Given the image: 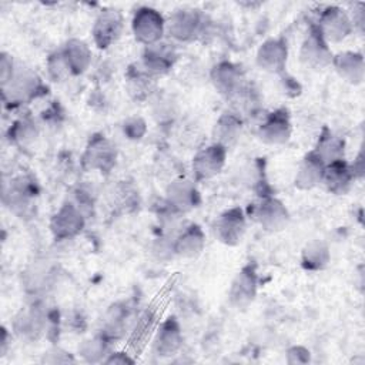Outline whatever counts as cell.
Returning <instances> with one entry per match:
<instances>
[{
	"label": "cell",
	"instance_id": "obj_1",
	"mask_svg": "<svg viewBox=\"0 0 365 365\" xmlns=\"http://www.w3.org/2000/svg\"><path fill=\"white\" fill-rule=\"evenodd\" d=\"M131 31L138 43L148 47L161 41L165 33V20L155 9L143 6L133 16Z\"/></svg>",
	"mask_w": 365,
	"mask_h": 365
},
{
	"label": "cell",
	"instance_id": "obj_2",
	"mask_svg": "<svg viewBox=\"0 0 365 365\" xmlns=\"http://www.w3.org/2000/svg\"><path fill=\"white\" fill-rule=\"evenodd\" d=\"M204 30V20L198 10L180 9L165 20V31L171 38L180 43L194 41Z\"/></svg>",
	"mask_w": 365,
	"mask_h": 365
},
{
	"label": "cell",
	"instance_id": "obj_3",
	"mask_svg": "<svg viewBox=\"0 0 365 365\" xmlns=\"http://www.w3.org/2000/svg\"><path fill=\"white\" fill-rule=\"evenodd\" d=\"M322 34V37L329 43H341L345 40L352 31L354 24L349 17V13L339 6H327L315 24Z\"/></svg>",
	"mask_w": 365,
	"mask_h": 365
},
{
	"label": "cell",
	"instance_id": "obj_4",
	"mask_svg": "<svg viewBox=\"0 0 365 365\" xmlns=\"http://www.w3.org/2000/svg\"><path fill=\"white\" fill-rule=\"evenodd\" d=\"M117 150L115 145L103 134H94L83 153L81 164L86 170L110 173L115 164Z\"/></svg>",
	"mask_w": 365,
	"mask_h": 365
},
{
	"label": "cell",
	"instance_id": "obj_5",
	"mask_svg": "<svg viewBox=\"0 0 365 365\" xmlns=\"http://www.w3.org/2000/svg\"><path fill=\"white\" fill-rule=\"evenodd\" d=\"M332 51L328 41L322 37L318 27L312 24L299 48V61L311 70H324L331 66Z\"/></svg>",
	"mask_w": 365,
	"mask_h": 365
},
{
	"label": "cell",
	"instance_id": "obj_6",
	"mask_svg": "<svg viewBox=\"0 0 365 365\" xmlns=\"http://www.w3.org/2000/svg\"><path fill=\"white\" fill-rule=\"evenodd\" d=\"M227 150L218 143H211L200 148L191 161V171L195 181H207L218 175L227 160Z\"/></svg>",
	"mask_w": 365,
	"mask_h": 365
},
{
	"label": "cell",
	"instance_id": "obj_7",
	"mask_svg": "<svg viewBox=\"0 0 365 365\" xmlns=\"http://www.w3.org/2000/svg\"><path fill=\"white\" fill-rule=\"evenodd\" d=\"M258 291V275L255 265L248 262L234 277L228 291V301L237 309L248 308Z\"/></svg>",
	"mask_w": 365,
	"mask_h": 365
},
{
	"label": "cell",
	"instance_id": "obj_8",
	"mask_svg": "<svg viewBox=\"0 0 365 365\" xmlns=\"http://www.w3.org/2000/svg\"><path fill=\"white\" fill-rule=\"evenodd\" d=\"M214 235L215 238L228 247L238 245L247 230V220L244 211L238 207H232L221 212L214 222Z\"/></svg>",
	"mask_w": 365,
	"mask_h": 365
},
{
	"label": "cell",
	"instance_id": "obj_9",
	"mask_svg": "<svg viewBox=\"0 0 365 365\" xmlns=\"http://www.w3.org/2000/svg\"><path fill=\"white\" fill-rule=\"evenodd\" d=\"M123 29L124 20L121 13L115 9H104L94 20L91 29L93 41L98 48H108L121 37Z\"/></svg>",
	"mask_w": 365,
	"mask_h": 365
},
{
	"label": "cell",
	"instance_id": "obj_10",
	"mask_svg": "<svg viewBox=\"0 0 365 365\" xmlns=\"http://www.w3.org/2000/svg\"><path fill=\"white\" fill-rule=\"evenodd\" d=\"M86 220L81 210L73 202H64L50 220V231L58 241L71 240L84 228Z\"/></svg>",
	"mask_w": 365,
	"mask_h": 365
},
{
	"label": "cell",
	"instance_id": "obj_11",
	"mask_svg": "<svg viewBox=\"0 0 365 365\" xmlns=\"http://www.w3.org/2000/svg\"><path fill=\"white\" fill-rule=\"evenodd\" d=\"M254 217L258 224L268 232H279L289 222V212L284 202L271 195H262L255 205Z\"/></svg>",
	"mask_w": 365,
	"mask_h": 365
},
{
	"label": "cell",
	"instance_id": "obj_12",
	"mask_svg": "<svg viewBox=\"0 0 365 365\" xmlns=\"http://www.w3.org/2000/svg\"><path fill=\"white\" fill-rule=\"evenodd\" d=\"M292 134V124L289 114L285 108L274 110L272 113L267 114L257 130L258 138L271 145H281L285 144Z\"/></svg>",
	"mask_w": 365,
	"mask_h": 365
},
{
	"label": "cell",
	"instance_id": "obj_13",
	"mask_svg": "<svg viewBox=\"0 0 365 365\" xmlns=\"http://www.w3.org/2000/svg\"><path fill=\"white\" fill-rule=\"evenodd\" d=\"M288 60V46L282 37L267 38L257 50V66L272 74H279L285 70Z\"/></svg>",
	"mask_w": 365,
	"mask_h": 365
},
{
	"label": "cell",
	"instance_id": "obj_14",
	"mask_svg": "<svg viewBox=\"0 0 365 365\" xmlns=\"http://www.w3.org/2000/svg\"><path fill=\"white\" fill-rule=\"evenodd\" d=\"M4 98L10 96V101L26 103L40 94L43 90L40 78L30 70H16L11 80L1 87Z\"/></svg>",
	"mask_w": 365,
	"mask_h": 365
},
{
	"label": "cell",
	"instance_id": "obj_15",
	"mask_svg": "<svg viewBox=\"0 0 365 365\" xmlns=\"http://www.w3.org/2000/svg\"><path fill=\"white\" fill-rule=\"evenodd\" d=\"M355 180L351 164L341 158L325 165L321 184L334 195H345L352 188Z\"/></svg>",
	"mask_w": 365,
	"mask_h": 365
},
{
	"label": "cell",
	"instance_id": "obj_16",
	"mask_svg": "<svg viewBox=\"0 0 365 365\" xmlns=\"http://www.w3.org/2000/svg\"><path fill=\"white\" fill-rule=\"evenodd\" d=\"M182 345L181 327L175 317H168L155 331L153 339V351L157 356L168 358L177 354Z\"/></svg>",
	"mask_w": 365,
	"mask_h": 365
},
{
	"label": "cell",
	"instance_id": "obj_17",
	"mask_svg": "<svg viewBox=\"0 0 365 365\" xmlns=\"http://www.w3.org/2000/svg\"><path fill=\"white\" fill-rule=\"evenodd\" d=\"M331 66L336 74L352 86H359L365 78V60L359 51H339L332 57Z\"/></svg>",
	"mask_w": 365,
	"mask_h": 365
},
{
	"label": "cell",
	"instance_id": "obj_18",
	"mask_svg": "<svg viewBox=\"0 0 365 365\" xmlns=\"http://www.w3.org/2000/svg\"><path fill=\"white\" fill-rule=\"evenodd\" d=\"M165 197L168 204L181 212H187L200 204V192L194 181L188 178H175L167 187Z\"/></svg>",
	"mask_w": 365,
	"mask_h": 365
},
{
	"label": "cell",
	"instance_id": "obj_19",
	"mask_svg": "<svg viewBox=\"0 0 365 365\" xmlns=\"http://www.w3.org/2000/svg\"><path fill=\"white\" fill-rule=\"evenodd\" d=\"M210 78L214 88L225 98L237 96L241 90V71L231 61H220L218 64H215L211 68Z\"/></svg>",
	"mask_w": 365,
	"mask_h": 365
},
{
	"label": "cell",
	"instance_id": "obj_20",
	"mask_svg": "<svg viewBox=\"0 0 365 365\" xmlns=\"http://www.w3.org/2000/svg\"><path fill=\"white\" fill-rule=\"evenodd\" d=\"M324 168H325V163L319 158V155L314 150H311L302 157V160L298 164V168L294 177V185L302 191H308L318 187L322 181Z\"/></svg>",
	"mask_w": 365,
	"mask_h": 365
},
{
	"label": "cell",
	"instance_id": "obj_21",
	"mask_svg": "<svg viewBox=\"0 0 365 365\" xmlns=\"http://www.w3.org/2000/svg\"><path fill=\"white\" fill-rule=\"evenodd\" d=\"M177 58L174 47L165 43H157L145 47L143 53V68L154 77L165 74Z\"/></svg>",
	"mask_w": 365,
	"mask_h": 365
},
{
	"label": "cell",
	"instance_id": "obj_22",
	"mask_svg": "<svg viewBox=\"0 0 365 365\" xmlns=\"http://www.w3.org/2000/svg\"><path fill=\"white\" fill-rule=\"evenodd\" d=\"M60 53L70 76H80L90 67L91 50L87 43L80 38H70L60 48Z\"/></svg>",
	"mask_w": 365,
	"mask_h": 365
},
{
	"label": "cell",
	"instance_id": "obj_23",
	"mask_svg": "<svg viewBox=\"0 0 365 365\" xmlns=\"http://www.w3.org/2000/svg\"><path fill=\"white\" fill-rule=\"evenodd\" d=\"M205 247V234L198 224H190L174 240V252L181 258H197Z\"/></svg>",
	"mask_w": 365,
	"mask_h": 365
},
{
	"label": "cell",
	"instance_id": "obj_24",
	"mask_svg": "<svg viewBox=\"0 0 365 365\" xmlns=\"http://www.w3.org/2000/svg\"><path fill=\"white\" fill-rule=\"evenodd\" d=\"M125 87L131 98H134L135 101H143L154 93L155 77L147 73L143 67L141 68L130 67L127 71Z\"/></svg>",
	"mask_w": 365,
	"mask_h": 365
},
{
	"label": "cell",
	"instance_id": "obj_25",
	"mask_svg": "<svg viewBox=\"0 0 365 365\" xmlns=\"http://www.w3.org/2000/svg\"><path fill=\"white\" fill-rule=\"evenodd\" d=\"M242 133V121L232 113H224L215 123L212 130V143H218L228 148L235 144Z\"/></svg>",
	"mask_w": 365,
	"mask_h": 365
},
{
	"label": "cell",
	"instance_id": "obj_26",
	"mask_svg": "<svg viewBox=\"0 0 365 365\" xmlns=\"http://www.w3.org/2000/svg\"><path fill=\"white\" fill-rule=\"evenodd\" d=\"M344 148H345L344 140L338 138L327 127H324L322 133L317 141V145L312 150L319 155V158L327 165L332 161L344 158Z\"/></svg>",
	"mask_w": 365,
	"mask_h": 365
},
{
	"label": "cell",
	"instance_id": "obj_27",
	"mask_svg": "<svg viewBox=\"0 0 365 365\" xmlns=\"http://www.w3.org/2000/svg\"><path fill=\"white\" fill-rule=\"evenodd\" d=\"M329 258H331V255H329L328 245L325 242L317 240V241L309 242L302 250L301 264L308 271H319L328 265Z\"/></svg>",
	"mask_w": 365,
	"mask_h": 365
},
{
	"label": "cell",
	"instance_id": "obj_28",
	"mask_svg": "<svg viewBox=\"0 0 365 365\" xmlns=\"http://www.w3.org/2000/svg\"><path fill=\"white\" fill-rule=\"evenodd\" d=\"M37 134H38V130L36 124L27 118L19 120L10 128V140H13L16 144H20V145L30 144L31 141L36 140Z\"/></svg>",
	"mask_w": 365,
	"mask_h": 365
},
{
	"label": "cell",
	"instance_id": "obj_29",
	"mask_svg": "<svg viewBox=\"0 0 365 365\" xmlns=\"http://www.w3.org/2000/svg\"><path fill=\"white\" fill-rule=\"evenodd\" d=\"M80 354L90 362H104V355L107 354V344L103 338H94L90 341H86L83 346L80 348Z\"/></svg>",
	"mask_w": 365,
	"mask_h": 365
},
{
	"label": "cell",
	"instance_id": "obj_30",
	"mask_svg": "<svg viewBox=\"0 0 365 365\" xmlns=\"http://www.w3.org/2000/svg\"><path fill=\"white\" fill-rule=\"evenodd\" d=\"M47 66H48V73H50V76H51L53 78H56V80H61V78L70 76V74H68V70H67V67H66V63H64V60H63V57H61L60 50H57V51H54L53 54H50V57H48V60H47Z\"/></svg>",
	"mask_w": 365,
	"mask_h": 365
},
{
	"label": "cell",
	"instance_id": "obj_31",
	"mask_svg": "<svg viewBox=\"0 0 365 365\" xmlns=\"http://www.w3.org/2000/svg\"><path fill=\"white\" fill-rule=\"evenodd\" d=\"M16 73V67H14V63H13V58L10 54H7L6 51L1 53V57H0V78H1V87L6 86L11 77L14 76Z\"/></svg>",
	"mask_w": 365,
	"mask_h": 365
},
{
	"label": "cell",
	"instance_id": "obj_32",
	"mask_svg": "<svg viewBox=\"0 0 365 365\" xmlns=\"http://www.w3.org/2000/svg\"><path fill=\"white\" fill-rule=\"evenodd\" d=\"M311 359V352L305 346L294 345L287 351V362L288 364H307Z\"/></svg>",
	"mask_w": 365,
	"mask_h": 365
},
{
	"label": "cell",
	"instance_id": "obj_33",
	"mask_svg": "<svg viewBox=\"0 0 365 365\" xmlns=\"http://www.w3.org/2000/svg\"><path fill=\"white\" fill-rule=\"evenodd\" d=\"M124 133L130 138H141L145 133V123L141 118H130L124 123Z\"/></svg>",
	"mask_w": 365,
	"mask_h": 365
},
{
	"label": "cell",
	"instance_id": "obj_34",
	"mask_svg": "<svg viewBox=\"0 0 365 365\" xmlns=\"http://www.w3.org/2000/svg\"><path fill=\"white\" fill-rule=\"evenodd\" d=\"M106 364H133L134 359L128 356V354L125 352H111L107 355V358L104 359Z\"/></svg>",
	"mask_w": 365,
	"mask_h": 365
}]
</instances>
